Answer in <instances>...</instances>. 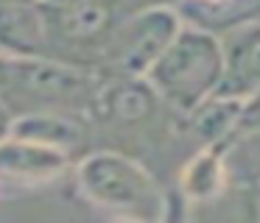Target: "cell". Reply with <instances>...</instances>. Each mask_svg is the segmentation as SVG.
Returning <instances> with one entry per match:
<instances>
[{"label": "cell", "instance_id": "obj_1", "mask_svg": "<svg viewBox=\"0 0 260 223\" xmlns=\"http://www.w3.org/2000/svg\"><path fill=\"white\" fill-rule=\"evenodd\" d=\"M224 76L226 48L221 45V39L213 31L187 25V22L146 72L159 100L187 117L207 103L215 92H221Z\"/></svg>", "mask_w": 260, "mask_h": 223}, {"label": "cell", "instance_id": "obj_2", "mask_svg": "<svg viewBox=\"0 0 260 223\" xmlns=\"http://www.w3.org/2000/svg\"><path fill=\"white\" fill-rule=\"evenodd\" d=\"M76 184L92 206L129 220H162L168 201L157 178L137 159L118 151H95L76 167Z\"/></svg>", "mask_w": 260, "mask_h": 223}, {"label": "cell", "instance_id": "obj_3", "mask_svg": "<svg viewBox=\"0 0 260 223\" xmlns=\"http://www.w3.org/2000/svg\"><path fill=\"white\" fill-rule=\"evenodd\" d=\"M6 78L14 89L34 98L37 103H48V106L95 103V92H98L90 72L62 64V61H48L45 56L9 59Z\"/></svg>", "mask_w": 260, "mask_h": 223}, {"label": "cell", "instance_id": "obj_4", "mask_svg": "<svg viewBox=\"0 0 260 223\" xmlns=\"http://www.w3.org/2000/svg\"><path fill=\"white\" fill-rule=\"evenodd\" d=\"M182 25V14L168 6H151L126 20L112 45V59L118 70L123 76H146L154 61L165 53V48L176 39Z\"/></svg>", "mask_w": 260, "mask_h": 223}, {"label": "cell", "instance_id": "obj_5", "mask_svg": "<svg viewBox=\"0 0 260 223\" xmlns=\"http://www.w3.org/2000/svg\"><path fill=\"white\" fill-rule=\"evenodd\" d=\"M48 39H51V20L37 0L0 3V53L6 59L45 56Z\"/></svg>", "mask_w": 260, "mask_h": 223}, {"label": "cell", "instance_id": "obj_6", "mask_svg": "<svg viewBox=\"0 0 260 223\" xmlns=\"http://www.w3.org/2000/svg\"><path fill=\"white\" fill-rule=\"evenodd\" d=\"M162 103L157 89L148 84L146 76H120L115 81L98 87L95 92V109L107 120L115 123H140L157 112Z\"/></svg>", "mask_w": 260, "mask_h": 223}, {"label": "cell", "instance_id": "obj_7", "mask_svg": "<svg viewBox=\"0 0 260 223\" xmlns=\"http://www.w3.org/2000/svg\"><path fill=\"white\" fill-rule=\"evenodd\" d=\"M68 156L70 154L59 148L9 134L0 142V173L14 178H31V181H48L68 167Z\"/></svg>", "mask_w": 260, "mask_h": 223}, {"label": "cell", "instance_id": "obj_8", "mask_svg": "<svg viewBox=\"0 0 260 223\" xmlns=\"http://www.w3.org/2000/svg\"><path fill=\"white\" fill-rule=\"evenodd\" d=\"M12 137L31 139L40 145H51L64 154H73L81 142H84V128L68 115V112L56 109H40L31 115L14 117L12 120Z\"/></svg>", "mask_w": 260, "mask_h": 223}, {"label": "cell", "instance_id": "obj_9", "mask_svg": "<svg viewBox=\"0 0 260 223\" xmlns=\"http://www.w3.org/2000/svg\"><path fill=\"white\" fill-rule=\"evenodd\" d=\"M48 20L56 36L68 42H90L109 28V9L101 0H64Z\"/></svg>", "mask_w": 260, "mask_h": 223}, {"label": "cell", "instance_id": "obj_10", "mask_svg": "<svg viewBox=\"0 0 260 223\" xmlns=\"http://www.w3.org/2000/svg\"><path fill=\"white\" fill-rule=\"evenodd\" d=\"M221 184H224V156L210 145L193 162H187L182 173V193L187 201H210L218 195Z\"/></svg>", "mask_w": 260, "mask_h": 223}, {"label": "cell", "instance_id": "obj_11", "mask_svg": "<svg viewBox=\"0 0 260 223\" xmlns=\"http://www.w3.org/2000/svg\"><path fill=\"white\" fill-rule=\"evenodd\" d=\"M235 78L238 84H246V87H254L260 84V31H252V36L243 39L241 50H238V61H226V76L224 84ZM221 84V87H224Z\"/></svg>", "mask_w": 260, "mask_h": 223}, {"label": "cell", "instance_id": "obj_12", "mask_svg": "<svg viewBox=\"0 0 260 223\" xmlns=\"http://www.w3.org/2000/svg\"><path fill=\"white\" fill-rule=\"evenodd\" d=\"M12 120L14 117L9 115V109L3 103H0V142H3V139L9 137V134H12Z\"/></svg>", "mask_w": 260, "mask_h": 223}, {"label": "cell", "instance_id": "obj_13", "mask_svg": "<svg viewBox=\"0 0 260 223\" xmlns=\"http://www.w3.org/2000/svg\"><path fill=\"white\" fill-rule=\"evenodd\" d=\"M6 64H9V61H6V59H3V53H0V78L6 76Z\"/></svg>", "mask_w": 260, "mask_h": 223}, {"label": "cell", "instance_id": "obj_14", "mask_svg": "<svg viewBox=\"0 0 260 223\" xmlns=\"http://www.w3.org/2000/svg\"><path fill=\"white\" fill-rule=\"evenodd\" d=\"M0 3H23V0H0Z\"/></svg>", "mask_w": 260, "mask_h": 223}]
</instances>
